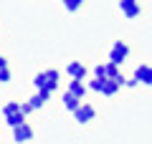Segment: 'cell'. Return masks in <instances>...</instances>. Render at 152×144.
<instances>
[{"label": "cell", "mask_w": 152, "mask_h": 144, "mask_svg": "<svg viewBox=\"0 0 152 144\" xmlns=\"http://www.w3.org/2000/svg\"><path fill=\"white\" fill-rule=\"evenodd\" d=\"M124 86H129V89H134V86H140V84H137V79H127V84Z\"/></svg>", "instance_id": "19"}, {"label": "cell", "mask_w": 152, "mask_h": 144, "mask_svg": "<svg viewBox=\"0 0 152 144\" xmlns=\"http://www.w3.org/2000/svg\"><path fill=\"white\" fill-rule=\"evenodd\" d=\"M64 106L69 109V111H76V109L81 106V99H79V96H74V94H69V91H66V94H64Z\"/></svg>", "instance_id": "13"}, {"label": "cell", "mask_w": 152, "mask_h": 144, "mask_svg": "<svg viewBox=\"0 0 152 144\" xmlns=\"http://www.w3.org/2000/svg\"><path fill=\"white\" fill-rule=\"evenodd\" d=\"M119 10H122L124 18H137L142 13V8H140L137 0H119Z\"/></svg>", "instance_id": "3"}, {"label": "cell", "mask_w": 152, "mask_h": 144, "mask_svg": "<svg viewBox=\"0 0 152 144\" xmlns=\"http://www.w3.org/2000/svg\"><path fill=\"white\" fill-rule=\"evenodd\" d=\"M33 86H36V91H46V71H43V73H36Z\"/></svg>", "instance_id": "14"}, {"label": "cell", "mask_w": 152, "mask_h": 144, "mask_svg": "<svg viewBox=\"0 0 152 144\" xmlns=\"http://www.w3.org/2000/svg\"><path fill=\"white\" fill-rule=\"evenodd\" d=\"M117 73H119V66L112 63V61H109V63H99L96 68H94V76H96V79H114Z\"/></svg>", "instance_id": "2"}, {"label": "cell", "mask_w": 152, "mask_h": 144, "mask_svg": "<svg viewBox=\"0 0 152 144\" xmlns=\"http://www.w3.org/2000/svg\"><path fill=\"white\" fill-rule=\"evenodd\" d=\"M10 81V68H0V84H8Z\"/></svg>", "instance_id": "18"}, {"label": "cell", "mask_w": 152, "mask_h": 144, "mask_svg": "<svg viewBox=\"0 0 152 144\" xmlns=\"http://www.w3.org/2000/svg\"><path fill=\"white\" fill-rule=\"evenodd\" d=\"M48 99H51V91H36V94L28 99V106L31 109H41L43 104H48Z\"/></svg>", "instance_id": "8"}, {"label": "cell", "mask_w": 152, "mask_h": 144, "mask_svg": "<svg viewBox=\"0 0 152 144\" xmlns=\"http://www.w3.org/2000/svg\"><path fill=\"white\" fill-rule=\"evenodd\" d=\"M119 89H122V86L117 84L114 79H104V84H102V91H99V94H104V96H114V94H117Z\"/></svg>", "instance_id": "11"}, {"label": "cell", "mask_w": 152, "mask_h": 144, "mask_svg": "<svg viewBox=\"0 0 152 144\" xmlns=\"http://www.w3.org/2000/svg\"><path fill=\"white\" fill-rule=\"evenodd\" d=\"M102 84H104V79H96V76H94V79L89 81V89L91 91H102Z\"/></svg>", "instance_id": "17"}, {"label": "cell", "mask_w": 152, "mask_h": 144, "mask_svg": "<svg viewBox=\"0 0 152 144\" xmlns=\"http://www.w3.org/2000/svg\"><path fill=\"white\" fill-rule=\"evenodd\" d=\"M0 68H8V58L5 56H0Z\"/></svg>", "instance_id": "20"}, {"label": "cell", "mask_w": 152, "mask_h": 144, "mask_svg": "<svg viewBox=\"0 0 152 144\" xmlns=\"http://www.w3.org/2000/svg\"><path fill=\"white\" fill-rule=\"evenodd\" d=\"M132 79H137V84H145V86H152V66L142 63L134 68V76Z\"/></svg>", "instance_id": "5"}, {"label": "cell", "mask_w": 152, "mask_h": 144, "mask_svg": "<svg viewBox=\"0 0 152 144\" xmlns=\"http://www.w3.org/2000/svg\"><path fill=\"white\" fill-rule=\"evenodd\" d=\"M61 3H64V0H61Z\"/></svg>", "instance_id": "21"}, {"label": "cell", "mask_w": 152, "mask_h": 144, "mask_svg": "<svg viewBox=\"0 0 152 144\" xmlns=\"http://www.w3.org/2000/svg\"><path fill=\"white\" fill-rule=\"evenodd\" d=\"M5 124H8V127H13V129L20 127V124H26V114H23V111H13V114H8V116H5Z\"/></svg>", "instance_id": "12"}, {"label": "cell", "mask_w": 152, "mask_h": 144, "mask_svg": "<svg viewBox=\"0 0 152 144\" xmlns=\"http://www.w3.org/2000/svg\"><path fill=\"white\" fill-rule=\"evenodd\" d=\"M69 94H74V96H79V99H84V94H86V84L84 81H79V79H71V84H69Z\"/></svg>", "instance_id": "9"}, {"label": "cell", "mask_w": 152, "mask_h": 144, "mask_svg": "<svg viewBox=\"0 0 152 144\" xmlns=\"http://www.w3.org/2000/svg\"><path fill=\"white\" fill-rule=\"evenodd\" d=\"M66 73H69L71 79L84 81V79H86V66L79 63V61H71V63H66Z\"/></svg>", "instance_id": "7"}, {"label": "cell", "mask_w": 152, "mask_h": 144, "mask_svg": "<svg viewBox=\"0 0 152 144\" xmlns=\"http://www.w3.org/2000/svg\"><path fill=\"white\" fill-rule=\"evenodd\" d=\"M94 114H96V111H94L91 104H81V106L74 111V119H76L79 124H89V121L94 119Z\"/></svg>", "instance_id": "4"}, {"label": "cell", "mask_w": 152, "mask_h": 144, "mask_svg": "<svg viewBox=\"0 0 152 144\" xmlns=\"http://www.w3.org/2000/svg\"><path fill=\"white\" fill-rule=\"evenodd\" d=\"M13 139H15L18 144H26L28 139H33V129H31V124H20V127H15L13 129Z\"/></svg>", "instance_id": "6"}, {"label": "cell", "mask_w": 152, "mask_h": 144, "mask_svg": "<svg viewBox=\"0 0 152 144\" xmlns=\"http://www.w3.org/2000/svg\"><path fill=\"white\" fill-rule=\"evenodd\" d=\"M58 81H61V73L56 68H48L46 71V91H53L56 86H58Z\"/></svg>", "instance_id": "10"}, {"label": "cell", "mask_w": 152, "mask_h": 144, "mask_svg": "<svg viewBox=\"0 0 152 144\" xmlns=\"http://www.w3.org/2000/svg\"><path fill=\"white\" fill-rule=\"evenodd\" d=\"M127 58H129V46H127L124 41H117V43L112 46V51H109V61L117 63V66H122Z\"/></svg>", "instance_id": "1"}, {"label": "cell", "mask_w": 152, "mask_h": 144, "mask_svg": "<svg viewBox=\"0 0 152 144\" xmlns=\"http://www.w3.org/2000/svg\"><path fill=\"white\" fill-rule=\"evenodd\" d=\"M13 111H20V104L18 101H8L5 106H3V116H8V114H13Z\"/></svg>", "instance_id": "16"}, {"label": "cell", "mask_w": 152, "mask_h": 144, "mask_svg": "<svg viewBox=\"0 0 152 144\" xmlns=\"http://www.w3.org/2000/svg\"><path fill=\"white\" fill-rule=\"evenodd\" d=\"M64 5H66V10H69V13H76L79 8L84 5V0H64Z\"/></svg>", "instance_id": "15"}]
</instances>
